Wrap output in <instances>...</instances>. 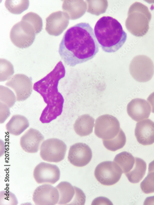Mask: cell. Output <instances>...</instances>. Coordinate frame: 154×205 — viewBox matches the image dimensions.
I'll list each match as a JSON object with an SVG mask.
<instances>
[{"mask_svg":"<svg viewBox=\"0 0 154 205\" xmlns=\"http://www.w3.org/2000/svg\"><path fill=\"white\" fill-rule=\"evenodd\" d=\"M113 205L111 202L107 198L104 197H99L94 199L91 205Z\"/></svg>","mask_w":154,"mask_h":205,"instance_id":"cell-32","label":"cell"},{"mask_svg":"<svg viewBox=\"0 0 154 205\" xmlns=\"http://www.w3.org/2000/svg\"><path fill=\"white\" fill-rule=\"evenodd\" d=\"M94 32L96 40L102 50L114 53L124 44L127 34L120 22L109 16H103L96 22Z\"/></svg>","mask_w":154,"mask_h":205,"instance_id":"cell-3","label":"cell"},{"mask_svg":"<svg viewBox=\"0 0 154 205\" xmlns=\"http://www.w3.org/2000/svg\"><path fill=\"white\" fill-rule=\"evenodd\" d=\"M65 67L61 61L46 76L35 83L34 90L42 97L47 104L39 120L43 123H49L60 115L62 112L64 99L58 91L59 81L65 75Z\"/></svg>","mask_w":154,"mask_h":205,"instance_id":"cell-2","label":"cell"},{"mask_svg":"<svg viewBox=\"0 0 154 205\" xmlns=\"http://www.w3.org/2000/svg\"><path fill=\"white\" fill-rule=\"evenodd\" d=\"M135 158V163L132 169L125 174L129 181L133 183L139 182L144 176L146 170V164L143 159Z\"/></svg>","mask_w":154,"mask_h":205,"instance_id":"cell-20","label":"cell"},{"mask_svg":"<svg viewBox=\"0 0 154 205\" xmlns=\"http://www.w3.org/2000/svg\"><path fill=\"white\" fill-rule=\"evenodd\" d=\"M16 100L15 96L12 91L8 88L0 86V101L2 103L10 108L14 104Z\"/></svg>","mask_w":154,"mask_h":205,"instance_id":"cell-27","label":"cell"},{"mask_svg":"<svg viewBox=\"0 0 154 205\" xmlns=\"http://www.w3.org/2000/svg\"><path fill=\"white\" fill-rule=\"evenodd\" d=\"M44 140V136L40 132L30 128L21 137L20 144L25 152L35 153L38 151Z\"/></svg>","mask_w":154,"mask_h":205,"instance_id":"cell-16","label":"cell"},{"mask_svg":"<svg viewBox=\"0 0 154 205\" xmlns=\"http://www.w3.org/2000/svg\"><path fill=\"white\" fill-rule=\"evenodd\" d=\"M135 135L139 143L144 145L154 143V122L150 119L139 121L136 124Z\"/></svg>","mask_w":154,"mask_h":205,"instance_id":"cell-15","label":"cell"},{"mask_svg":"<svg viewBox=\"0 0 154 205\" xmlns=\"http://www.w3.org/2000/svg\"><path fill=\"white\" fill-rule=\"evenodd\" d=\"M129 69L132 77L140 82L150 80L154 73V66L152 60L144 55L135 57L130 63Z\"/></svg>","mask_w":154,"mask_h":205,"instance_id":"cell-6","label":"cell"},{"mask_svg":"<svg viewBox=\"0 0 154 205\" xmlns=\"http://www.w3.org/2000/svg\"><path fill=\"white\" fill-rule=\"evenodd\" d=\"M99 47L90 25L81 22L65 32L59 45V53L65 64L73 67L93 58Z\"/></svg>","mask_w":154,"mask_h":205,"instance_id":"cell-1","label":"cell"},{"mask_svg":"<svg viewBox=\"0 0 154 205\" xmlns=\"http://www.w3.org/2000/svg\"><path fill=\"white\" fill-rule=\"evenodd\" d=\"M122 173L121 169L116 163L107 161L101 162L97 166L94 175L102 184L111 186L119 181Z\"/></svg>","mask_w":154,"mask_h":205,"instance_id":"cell-8","label":"cell"},{"mask_svg":"<svg viewBox=\"0 0 154 205\" xmlns=\"http://www.w3.org/2000/svg\"><path fill=\"white\" fill-rule=\"evenodd\" d=\"M95 120L87 114L79 116L74 124V128L76 133L81 136H88L93 131Z\"/></svg>","mask_w":154,"mask_h":205,"instance_id":"cell-18","label":"cell"},{"mask_svg":"<svg viewBox=\"0 0 154 205\" xmlns=\"http://www.w3.org/2000/svg\"><path fill=\"white\" fill-rule=\"evenodd\" d=\"M55 187L58 191L59 195L58 204L65 205L72 201L75 193L74 186L68 182L62 181Z\"/></svg>","mask_w":154,"mask_h":205,"instance_id":"cell-21","label":"cell"},{"mask_svg":"<svg viewBox=\"0 0 154 205\" xmlns=\"http://www.w3.org/2000/svg\"><path fill=\"white\" fill-rule=\"evenodd\" d=\"M45 30L50 35L58 36L65 29L68 24V20L61 11L51 14L46 18Z\"/></svg>","mask_w":154,"mask_h":205,"instance_id":"cell-17","label":"cell"},{"mask_svg":"<svg viewBox=\"0 0 154 205\" xmlns=\"http://www.w3.org/2000/svg\"><path fill=\"white\" fill-rule=\"evenodd\" d=\"M14 67L8 61L4 59H0V81L9 79L14 73Z\"/></svg>","mask_w":154,"mask_h":205,"instance_id":"cell-26","label":"cell"},{"mask_svg":"<svg viewBox=\"0 0 154 205\" xmlns=\"http://www.w3.org/2000/svg\"><path fill=\"white\" fill-rule=\"evenodd\" d=\"M151 18V14L148 7L140 2H136L129 9L126 21V28L133 35L142 37L148 31Z\"/></svg>","mask_w":154,"mask_h":205,"instance_id":"cell-4","label":"cell"},{"mask_svg":"<svg viewBox=\"0 0 154 205\" xmlns=\"http://www.w3.org/2000/svg\"><path fill=\"white\" fill-rule=\"evenodd\" d=\"M147 100L151 105L152 112L154 113V92L149 95Z\"/></svg>","mask_w":154,"mask_h":205,"instance_id":"cell-33","label":"cell"},{"mask_svg":"<svg viewBox=\"0 0 154 205\" xmlns=\"http://www.w3.org/2000/svg\"><path fill=\"white\" fill-rule=\"evenodd\" d=\"M21 20L30 24L33 28L36 34L41 31L43 29V20L41 17L36 13L29 12L22 17Z\"/></svg>","mask_w":154,"mask_h":205,"instance_id":"cell-25","label":"cell"},{"mask_svg":"<svg viewBox=\"0 0 154 205\" xmlns=\"http://www.w3.org/2000/svg\"><path fill=\"white\" fill-rule=\"evenodd\" d=\"M0 203L2 205H17V200L15 195L9 191L0 192Z\"/></svg>","mask_w":154,"mask_h":205,"instance_id":"cell-29","label":"cell"},{"mask_svg":"<svg viewBox=\"0 0 154 205\" xmlns=\"http://www.w3.org/2000/svg\"><path fill=\"white\" fill-rule=\"evenodd\" d=\"M127 111L132 119L138 122L149 117L151 108L150 104L146 100L136 98L132 100L128 104Z\"/></svg>","mask_w":154,"mask_h":205,"instance_id":"cell-14","label":"cell"},{"mask_svg":"<svg viewBox=\"0 0 154 205\" xmlns=\"http://www.w3.org/2000/svg\"><path fill=\"white\" fill-rule=\"evenodd\" d=\"M140 187L145 193L154 192V171H148L147 176L140 183Z\"/></svg>","mask_w":154,"mask_h":205,"instance_id":"cell-28","label":"cell"},{"mask_svg":"<svg viewBox=\"0 0 154 205\" xmlns=\"http://www.w3.org/2000/svg\"><path fill=\"white\" fill-rule=\"evenodd\" d=\"M75 193L73 199L69 204L84 205L86 201V196L84 193L80 188L74 186Z\"/></svg>","mask_w":154,"mask_h":205,"instance_id":"cell-30","label":"cell"},{"mask_svg":"<svg viewBox=\"0 0 154 205\" xmlns=\"http://www.w3.org/2000/svg\"><path fill=\"white\" fill-rule=\"evenodd\" d=\"M148 169V171H154V160L149 164Z\"/></svg>","mask_w":154,"mask_h":205,"instance_id":"cell-35","label":"cell"},{"mask_svg":"<svg viewBox=\"0 0 154 205\" xmlns=\"http://www.w3.org/2000/svg\"><path fill=\"white\" fill-rule=\"evenodd\" d=\"M67 149V146L62 140L56 138H50L42 142L40 155L44 161L58 163L64 158Z\"/></svg>","mask_w":154,"mask_h":205,"instance_id":"cell-7","label":"cell"},{"mask_svg":"<svg viewBox=\"0 0 154 205\" xmlns=\"http://www.w3.org/2000/svg\"><path fill=\"white\" fill-rule=\"evenodd\" d=\"M59 195L57 188L49 184L38 187L33 195V200L37 205H55L58 203Z\"/></svg>","mask_w":154,"mask_h":205,"instance_id":"cell-13","label":"cell"},{"mask_svg":"<svg viewBox=\"0 0 154 205\" xmlns=\"http://www.w3.org/2000/svg\"><path fill=\"white\" fill-rule=\"evenodd\" d=\"M113 161L120 167L123 173L125 174L133 168L135 160V157L131 153L124 151L116 155Z\"/></svg>","mask_w":154,"mask_h":205,"instance_id":"cell-22","label":"cell"},{"mask_svg":"<svg viewBox=\"0 0 154 205\" xmlns=\"http://www.w3.org/2000/svg\"><path fill=\"white\" fill-rule=\"evenodd\" d=\"M126 141L125 133L120 128L116 136L109 140H103V144L105 148L111 151H115L123 148Z\"/></svg>","mask_w":154,"mask_h":205,"instance_id":"cell-23","label":"cell"},{"mask_svg":"<svg viewBox=\"0 0 154 205\" xmlns=\"http://www.w3.org/2000/svg\"><path fill=\"white\" fill-rule=\"evenodd\" d=\"M120 129L119 120L111 115H102L95 120V133L97 136L103 140L113 138L118 134Z\"/></svg>","mask_w":154,"mask_h":205,"instance_id":"cell-9","label":"cell"},{"mask_svg":"<svg viewBox=\"0 0 154 205\" xmlns=\"http://www.w3.org/2000/svg\"><path fill=\"white\" fill-rule=\"evenodd\" d=\"M92 157V152L86 144L75 143L71 146L68 156L69 161L73 165L82 167L87 164Z\"/></svg>","mask_w":154,"mask_h":205,"instance_id":"cell-12","label":"cell"},{"mask_svg":"<svg viewBox=\"0 0 154 205\" xmlns=\"http://www.w3.org/2000/svg\"><path fill=\"white\" fill-rule=\"evenodd\" d=\"M60 170L55 165L41 162L36 166L33 171V176L38 184H53L59 179Z\"/></svg>","mask_w":154,"mask_h":205,"instance_id":"cell-11","label":"cell"},{"mask_svg":"<svg viewBox=\"0 0 154 205\" xmlns=\"http://www.w3.org/2000/svg\"><path fill=\"white\" fill-rule=\"evenodd\" d=\"M5 85L15 91L17 101H24L30 96L32 91L31 78L22 74H17L11 77Z\"/></svg>","mask_w":154,"mask_h":205,"instance_id":"cell-10","label":"cell"},{"mask_svg":"<svg viewBox=\"0 0 154 205\" xmlns=\"http://www.w3.org/2000/svg\"><path fill=\"white\" fill-rule=\"evenodd\" d=\"M144 204H154V196L147 197L145 200Z\"/></svg>","mask_w":154,"mask_h":205,"instance_id":"cell-34","label":"cell"},{"mask_svg":"<svg viewBox=\"0 0 154 205\" xmlns=\"http://www.w3.org/2000/svg\"><path fill=\"white\" fill-rule=\"evenodd\" d=\"M36 34L32 26L28 22L21 20L14 25L10 34V40L16 47L26 48L34 42Z\"/></svg>","mask_w":154,"mask_h":205,"instance_id":"cell-5","label":"cell"},{"mask_svg":"<svg viewBox=\"0 0 154 205\" xmlns=\"http://www.w3.org/2000/svg\"><path fill=\"white\" fill-rule=\"evenodd\" d=\"M29 5L28 0H7L5 2L6 8L10 13L20 14L28 8Z\"/></svg>","mask_w":154,"mask_h":205,"instance_id":"cell-24","label":"cell"},{"mask_svg":"<svg viewBox=\"0 0 154 205\" xmlns=\"http://www.w3.org/2000/svg\"><path fill=\"white\" fill-rule=\"evenodd\" d=\"M27 119L20 115L13 116L6 125V128L10 134L18 136L22 133L29 126Z\"/></svg>","mask_w":154,"mask_h":205,"instance_id":"cell-19","label":"cell"},{"mask_svg":"<svg viewBox=\"0 0 154 205\" xmlns=\"http://www.w3.org/2000/svg\"><path fill=\"white\" fill-rule=\"evenodd\" d=\"M1 108V120L3 118L2 120L0 122L1 123H3L6 119L9 116L10 114V112L8 107L5 104L0 103Z\"/></svg>","mask_w":154,"mask_h":205,"instance_id":"cell-31","label":"cell"}]
</instances>
